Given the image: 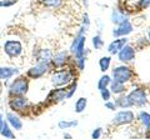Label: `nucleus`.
I'll return each mask as SVG.
<instances>
[{"mask_svg":"<svg viewBox=\"0 0 150 140\" xmlns=\"http://www.w3.org/2000/svg\"><path fill=\"white\" fill-rule=\"evenodd\" d=\"M75 80V75L71 69H58L54 70L50 75V83L54 88H62L69 85L71 81Z\"/></svg>","mask_w":150,"mask_h":140,"instance_id":"1","label":"nucleus"},{"mask_svg":"<svg viewBox=\"0 0 150 140\" xmlns=\"http://www.w3.org/2000/svg\"><path fill=\"white\" fill-rule=\"evenodd\" d=\"M28 91H29V78L26 75H16V78L8 86L9 98L26 95Z\"/></svg>","mask_w":150,"mask_h":140,"instance_id":"2","label":"nucleus"},{"mask_svg":"<svg viewBox=\"0 0 150 140\" xmlns=\"http://www.w3.org/2000/svg\"><path fill=\"white\" fill-rule=\"evenodd\" d=\"M111 78L112 80L123 83V84H128L134 79V71L129 65L123 64L114 66V69L111 70Z\"/></svg>","mask_w":150,"mask_h":140,"instance_id":"3","label":"nucleus"},{"mask_svg":"<svg viewBox=\"0 0 150 140\" xmlns=\"http://www.w3.org/2000/svg\"><path fill=\"white\" fill-rule=\"evenodd\" d=\"M129 99L131 101L133 106H137L139 109H143L145 106L148 105V93H146V89L143 86H135L130 91H129Z\"/></svg>","mask_w":150,"mask_h":140,"instance_id":"4","label":"nucleus"},{"mask_svg":"<svg viewBox=\"0 0 150 140\" xmlns=\"http://www.w3.org/2000/svg\"><path fill=\"white\" fill-rule=\"evenodd\" d=\"M85 43H86L85 34H76L75 38L73 39L71 44H70V48H69L70 54H73L74 58L86 57L89 54V50L85 48Z\"/></svg>","mask_w":150,"mask_h":140,"instance_id":"5","label":"nucleus"},{"mask_svg":"<svg viewBox=\"0 0 150 140\" xmlns=\"http://www.w3.org/2000/svg\"><path fill=\"white\" fill-rule=\"evenodd\" d=\"M51 63H46V62H38L35 65H33L29 69L26 70V74L25 75L33 79V80H38V79L45 76L50 70H51Z\"/></svg>","mask_w":150,"mask_h":140,"instance_id":"6","label":"nucleus"},{"mask_svg":"<svg viewBox=\"0 0 150 140\" xmlns=\"http://www.w3.org/2000/svg\"><path fill=\"white\" fill-rule=\"evenodd\" d=\"M135 121V114L134 111L129 109L120 110L118 113H115L114 118L111 120V124L115 127H123V125H130Z\"/></svg>","mask_w":150,"mask_h":140,"instance_id":"7","label":"nucleus"},{"mask_svg":"<svg viewBox=\"0 0 150 140\" xmlns=\"http://www.w3.org/2000/svg\"><path fill=\"white\" fill-rule=\"evenodd\" d=\"M4 51H5V54L8 55L9 58H19L20 55L23 54V44L20 43L19 40H6L5 43H4Z\"/></svg>","mask_w":150,"mask_h":140,"instance_id":"8","label":"nucleus"},{"mask_svg":"<svg viewBox=\"0 0 150 140\" xmlns=\"http://www.w3.org/2000/svg\"><path fill=\"white\" fill-rule=\"evenodd\" d=\"M28 106H29V100H28L26 95L11 96L9 99V108L11 109V111L20 113V111H24Z\"/></svg>","mask_w":150,"mask_h":140,"instance_id":"9","label":"nucleus"},{"mask_svg":"<svg viewBox=\"0 0 150 140\" xmlns=\"http://www.w3.org/2000/svg\"><path fill=\"white\" fill-rule=\"evenodd\" d=\"M69 62H70V51L62 50L53 55L50 63L54 69H62V68H65V65Z\"/></svg>","mask_w":150,"mask_h":140,"instance_id":"10","label":"nucleus"},{"mask_svg":"<svg viewBox=\"0 0 150 140\" xmlns=\"http://www.w3.org/2000/svg\"><path fill=\"white\" fill-rule=\"evenodd\" d=\"M116 57H118V60L120 63L128 64L135 59V57H137V51H135V48L133 45H130L128 43L126 45H124V48L119 51Z\"/></svg>","mask_w":150,"mask_h":140,"instance_id":"11","label":"nucleus"},{"mask_svg":"<svg viewBox=\"0 0 150 140\" xmlns=\"http://www.w3.org/2000/svg\"><path fill=\"white\" fill-rule=\"evenodd\" d=\"M134 31V25L131 24L130 19L125 20L119 25H115V28L111 31V35L114 38H120V36H128Z\"/></svg>","mask_w":150,"mask_h":140,"instance_id":"12","label":"nucleus"},{"mask_svg":"<svg viewBox=\"0 0 150 140\" xmlns=\"http://www.w3.org/2000/svg\"><path fill=\"white\" fill-rule=\"evenodd\" d=\"M65 99H67V88L65 86L55 88L46 96V101L51 103V104H58V103L63 101Z\"/></svg>","mask_w":150,"mask_h":140,"instance_id":"13","label":"nucleus"},{"mask_svg":"<svg viewBox=\"0 0 150 140\" xmlns=\"http://www.w3.org/2000/svg\"><path fill=\"white\" fill-rule=\"evenodd\" d=\"M129 43L128 36H120V38H114V40L108 45V53L110 55H118V53L124 48V45Z\"/></svg>","mask_w":150,"mask_h":140,"instance_id":"14","label":"nucleus"},{"mask_svg":"<svg viewBox=\"0 0 150 140\" xmlns=\"http://www.w3.org/2000/svg\"><path fill=\"white\" fill-rule=\"evenodd\" d=\"M128 19H130V18H129L128 13H126L124 9H120V8L112 9L111 15H110V20H111V23L114 25H119V24L124 23L125 20H128Z\"/></svg>","mask_w":150,"mask_h":140,"instance_id":"15","label":"nucleus"},{"mask_svg":"<svg viewBox=\"0 0 150 140\" xmlns=\"http://www.w3.org/2000/svg\"><path fill=\"white\" fill-rule=\"evenodd\" d=\"M5 118H6V121L9 123V125H10L14 130L20 132V130L23 129V125H24L23 124V120L15 111H9V113H6Z\"/></svg>","mask_w":150,"mask_h":140,"instance_id":"16","label":"nucleus"},{"mask_svg":"<svg viewBox=\"0 0 150 140\" xmlns=\"http://www.w3.org/2000/svg\"><path fill=\"white\" fill-rule=\"evenodd\" d=\"M19 75V69L14 66H0V80L8 81L11 78Z\"/></svg>","mask_w":150,"mask_h":140,"instance_id":"17","label":"nucleus"},{"mask_svg":"<svg viewBox=\"0 0 150 140\" xmlns=\"http://www.w3.org/2000/svg\"><path fill=\"white\" fill-rule=\"evenodd\" d=\"M53 51H51L49 48H41V49H38L36 53L34 54V58L36 62H46V63H50L51 62V58H53Z\"/></svg>","mask_w":150,"mask_h":140,"instance_id":"18","label":"nucleus"},{"mask_svg":"<svg viewBox=\"0 0 150 140\" xmlns=\"http://www.w3.org/2000/svg\"><path fill=\"white\" fill-rule=\"evenodd\" d=\"M109 89H110V91H111L112 95H116V96H118V95L124 94L125 90H126V88H125V84L112 80V81L110 83V85H109Z\"/></svg>","mask_w":150,"mask_h":140,"instance_id":"19","label":"nucleus"},{"mask_svg":"<svg viewBox=\"0 0 150 140\" xmlns=\"http://www.w3.org/2000/svg\"><path fill=\"white\" fill-rule=\"evenodd\" d=\"M115 103L116 105H118V108L120 109H129L133 106V104H131V101L129 99L128 94H121V95H118V98L115 99Z\"/></svg>","mask_w":150,"mask_h":140,"instance_id":"20","label":"nucleus"},{"mask_svg":"<svg viewBox=\"0 0 150 140\" xmlns=\"http://www.w3.org/2000/svg\"><path fill=\"white\" fill-rule=\"evenodd\" d=\"M112 81V78L111 75H108V74H103V75L99 78V80H98V84H96V88L98 90H103V89H106V88H109L110 83Z\"/></svg>","mask_w":150,"mask_h":140,"instance_id":"21","label":"nucleus"},{"mask_svg":"<svg viewBox=\"0 0 150 140\" xmlns=\"http://www.w3.org/2000/svg\"><path fill=\"white\" fill-rule=\"evenodd\" d=\"M86 106H88V99L86 98H79V99H76V101H75V104H74V111L76 114H81L85 111L86 109Z\"/></svg>","mask_w":150,"mask_h":140,"instance_id":"22","label":"nucleus"},{"mask_svg":"<svg viewBox=\"0 0 150 140\" xmlns=\"http://www.w3.org/2000/svg\"><path fill=\"white\" fill-rule=\"evenodd\" d=\"M0 135H1V136H4L5 139H15L14 129L10 127V125H9V123L6 121V119H5V123H4V125H3L1 132H0Z\"/></svg>","mask_w":150,"mask_h":140,"instance_id":"23","label":"nucleus"},{"mask_svg":"<svg viewBox=\"0 0 150 140\" xmlns=\"http://www.w3.org/2000/svg\"><path fill=\"white\" fill-rule=\"evenodd\" d=\"M90 28V18H89V14L88 13H84L83 15V20H81V25L79 28V30L76 34H86V31L89 30Z\"/></svg>","mask_w":150,"mask_h":140,"instance_id":"24","label":"nucleus"},{"mask_svg":"<svg viewBox=\"0 0 150 140\" xmlns=\"http://www.w3.org/2000/svg\"><path fill=\"white\" fill-rule=\"evenodd\" d=\"M41 5L48 9H59L63 5L64 0H40Z\"/></svg>","mask_w":150,"mask_h":140,"instance_id":"25","label":"nucleus"},{"mask_svg":"<svg viewBox=\"0 0 150 140\" xmlns=\"http://www.w3.org/2000/svg\"><path fill=\"white\" fill-rule=\"evenodd\" d=\"M110 65H111V57H109V55H105V57H101L99 59V68L103 73H106L110 69Z\"/></svg>","mask_w":150,"mask_h":140,"instance_id":"26","label":"nucleus"},{"mask_svg":"<svg viewBox=\"0 0 150 140\" xmlns=\"http://www.w3.org/2000/svg\"><path fill=\"white\" fill-rule=\"evenodd\" d=\"M79 124L78 120H60L58 123V127L59 129H63V130H67V129H71V128H75L76 125Z\"/></svg>","mask_w":150,"mask_h":140,"instance_id":"27","label":"nucleus"},{"mask_svg":"<svg viewBox=\"0 0 150 140\" xmlns=\"http://www.w3.org/2000/svg\"><path fill=\"white\" fill-rule=\"evenodd\" d=\"M137 119L140 121V124H142L143 127L145 128V127H146V125L149 124V121H150V113H148V111H145V110L139 111Z\"/></svg>","mask_w":150,"mask_h":140,"instance_id":"28","label":"nucleus"},{"mask_svg":"<svg viewBox=\"0 0 150 140\" xmlns=\"http://www.w3.org/2000/svg\"><path fill=\"white\" fill-rule=\"evenodd\" d=\"M91 45H93V48L95 49V50L103 49V46H104V40H103V38H101L100 34H96V35L93 36V39H91Z\"/></svg>","mask_w":150,"mask_h":140,"instance_id":"29","label":"nucleus"},{"mask_svg":"<svg viewBox=\"0 0 150 140\" xmlns=\"http://www.w3.org/2000/svg\"><path fill=\"white\" fill-rule=\"evenodd\" d=\"M67 88V99H70V98H73L74 94L76 93V89H78V81L74 80L69 84V85L65 86Z\"/></svg>","mask_w":150,"mask_h":140,"instance_id":"30","label":"nucleus"},{"mask_svg":"<svg viewBox=\"0 0 150 140\" xmlns=\"http://www.w3.org/2000/svg\"><path fill=\"white\" fill-rule=\"evenodd\" d=\"M74 64L79 71H83L85 69V64H86V57H79L74 59Z\"/></svg>","mask_w":150,"mask_h":140,"instance_id":"31","label":"nucleus"},{"mask_svg":"<svg viewBox=\"0 0 150 140\" xmlns=\"http://www.w3.org/2000/svg\"><path fill=\"white\" fill-rule=\"evenodd\" d=\"M111 91L109 88H106V89H103L100 90V96H101V99L104 100V101H108V100H111Z\"/></svg>","mask_w":150,"mask_h":140,"instance_id":"32","label":"nucleus"},{"mask_svg":"<svg viewBox=\"0 0 150 140\" xmlns=\"http://www.w3.org/2000/svg\"><path fill=\"white\" fill-rule=\"evenodd\" d=\"M149 6H150V0H138V3H137L138 10H145Z\"/></svg>","mask_w":150,"mask_h":140,"instance_id":"33","label":"nucleus"},{"mask_svg":"<svg viewBox=\"0 0 150 140\" xmlns=\"http://www.w3.org/2000/svg\"><path fill=\"white\" fill-rule=\"evenodd\" d=\"M18 3V0H0V8H11Z\"/></svg>","mask_w":150,"mask_h":140,"instance_id":"34","label":"nucleus"},{"mask_svg":"<svg viewBox=\"0 0 150 140\" xmlns=\"http://www.w3.org/2000/svg\"><path fill=\"white\" fill-rule=\"evenodd\" d=\"M104 106H105V109L110 110V111H115L116 109H118V105H116V103L115 101H111V100L104 101Z\"/></svg>","mask_w":150,"mask_h":140,"instance_id":"35","label":"nucleus"},{"mask_svg":"<svg viewBox=\"0 0 150 140\" xmlns=\"http://www.w3.org/2000/svg\"><path fill=\"white\" fill-rule=\"evenodd\" d=\"M101 135H103V128H96V129H94L93 130V133H91V139H100L101 138Z\"/></svg>","mask_w":150,"mask_h":140,"instance_id":"36","label":"nucleus"},{"mask_svg":"<svg viewBox=\"0 0 150 140\" xmlns=\"http://www.w3.org/2000/svg\"><path fill=\"white\" fill-rule=\"evenodd\" d=\"M4 123H5V119H4L3 114H0V132H1V129H3V125H4Z\"/></svg>","mask_w":150,"mask_h":140,"instance_id":"37","label":"nucleus"},{"mask_svg":"<svg viewBox=\"0 0 150 140\" xmlns=\"http://www.w3.org/2000/svg\"><path fill=\"white\" fill-rule=\"evenodd\" d=\"M145 132H146V135L148 136H150V121H149V124L145 127Z\"/></svg>","mask_w":150,"mask_h":140,"instance_id":"38","label":"nucleus"},{"mask_svg":"<svg viewBox=\"0 0 150 140\" xmlns=\"http://www.w3.org/2000/svg\"><path fill=\"white\" fill-rule=\"evenodd\" d=\"M3 91H4V85H3V80H0V95L3 94Z\"/></svg>","mask_w":150,"mask_h":140,"instance_id":"39","label":"nucleus"},{"mask_svg":"<svg viewBox=\"0 0 150 140\" xmlns=\"http://www.w3.org/2000/svg\"><path fill=\"white\" fill-rule=\"evenodd\" d=\"M73 136L70 134H68V133H64V139H71Z\"/></svg>","mask_w":150,"mask_h":140,"instance_id":"40","label":"nucleus"},{"mask_svg":"<svg viewBox=\"0 0 150 140\" xmlns=\"http://www.w3.org/2000/svg\"><path fill=\"white\" fill-rule=\"evenodd\" d=\"M148 41H150V29H148Z\"/></svg>","mask_w":150,"mask_h":140,"instance_id":"41","label":"nucleus"}]
</instances>
